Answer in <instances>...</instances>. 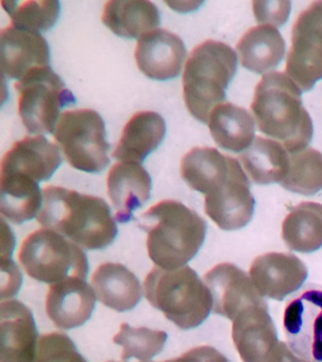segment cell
<instances>
[{
    "label": "cell",
    "mask_w": 322,
    "mask_h": 362,
    "mask_svg": "<svg viewBox=\"0 0 322 362\" xmlns=\"http://www.w3.org/2000/svg\"><path fill=\"white\" fill-rule=\"evenodd\" d=\"M291 38L284 73L308 92L322 79V1L313 2L299 14Z\"/></svg>",
    "instance_id": "10"
},
{
    "label": "cell",
    "mask_w": 322,
    "mask_h": 362,
    "mask_svg": "<svg viewBox=\"0 0 322 362\" xmlns=\"http://www.w3.org/2000/svg\"><path fill=\"white\" fill-rule=\"evenodd\" d=\"M134 57L144 75L155 81H168L180 75L186 48L176 34L155 30L140 37Z\"/></svg>",
    "instance_id": "15"
},
{
    "label": "cell",
    "mask_w": 322,
    "mask_h": 362,
    "mask_svg": "<svg viewBox=\"0 0 322 362\" xmlns=\"http://www.w3.org/2000/svg\"><path fill=\"white\" fill-rule=\"evenodd\" d=\"M107 189L117 211L115 219L127 223L151 198V178L140 163L120 161L110 169Z\"/></svg>",
    "instance_id": "19"
},
{
    "label": "cell",
    "mask_w": 322,
    "mask_h": 362,
    "mask_svg": "<svg viewBox=\"0 0 322 362\" xmlns=\"http://www.w3.org/2000/svg\"><path fill=\"white\" fill-rule=\"evenodd\" d=\"M282 188L295 194L314 195L322 189V154L307 148L289 156V164Z\"/></svg>",
    "instance_id": "30"
},
{
    "label": "cell",
    "mask_w": 322,
    "mask_h": 362,
    "mask_svg": "<svg viewBox=\"0 0 322 362\" xmlns=\"http://www.w3.org/2000/svg\"><path fill=\"white\" fill-rule=\"evenodd\" d=\"M103 24L117 36L138 38L160 24V13L149 1L112 0L104 6Z\"/></svg>",
    "instance_id": "27"
},
{
    "label": "cell",
    "mask_w": 322,
    "mask_h": 362,
    "mask_svg": "<svg viewBox=\"0 0 322 362\" xmlns=\"http://www.w3.org/2000/svg\"><path fill=\"white\" fill-rule=\"evenodd\" d=\"M0 362H33L38 330L32 310L18 300L1 302Z\"/></svg>",
    "instance_id": "17"
},
{
    "label": "cell",
    "mask_w": 322,
    "mask_h": 362,
    "mask_svg": "<svg viewBox=\"0 0 322 362\" xmlns=\"http://www.w3.org/2000/svg\"><path fill=\"white\" fill-rule=\"evenodd\" d=\"M109 362H115V361H109Z\"/></svg>",
    "instance_id": "38"
},
{
    "label": "cell",
    "mask_w": 322,
    "mask_h": 362,
    "mask_svg": "<svg viewBox=\"0 0 322 362\" xmlns=\"http://www.w3.org/2000/svg\"><path fill=\"white\" fill-rule=\"evenodd\" d=\"M1 70L8 78H23L36 68L50 66L49 44L39 33L11 25L0 33Z\"/></svg>",
    "instance_id": "16"
},
{
    "label": "cell",
    "mask_w": 322,
    "mask_h": 362,
    "mask_svg": "<svg viewBox=\"0 0 322 362\" xmlns=\"http://www.w3.org/2000/svg\"><path fill=\"white\" fill-rule=\"evenodd\" d=\"M282 238L291 250L312 253L322 246V204L302 202L282 223Z\"/></svg>",
    "instance_id": "29"
},
{
    "label": "cell",
    "mask_w": 322,
    "mask_h": 362,
    "mask_svg": "<svg viewBox=\"0 0 322 362\" xmlns=\"http://www.w3.org/2000/svg\"><path fill=\"white\" fill-rule=\"evenodd\" d=\"M2 7L9 14L12 25L22 30L47 31L54 27L60 16V2L56 0L43 1H2Z\"/></svg>",
    "instance_id": "31"
},
{
    "label": "cell",
    "mask_w": 322,
    "mask_h": 362,
    "mask_svg": "<svg viewBox=\"0 0 322 362\" xmlns=\"http://www.w3.org/2000/svg\"><path fill=\"white\" fill-rule=\"evenodd\" d=\"M168 334L165 331L151 329L148 327H132L129 325H120V332L113 339L115 344L123 348L122 359L131 358L146 362L154 358L163 349Z\"/></svg>",
    "instance_id": "32"
},
{
    "label": "cell",
    "mask_w": 322,
    "mask_h": 362,
    "mask_svg": "<svg viewBox=\"0 0 322 362\" xmlns=\"http://www.w3.org/2000/svg\"><path fill=\"white\" fill-rule=\"evenodd\" d=\"M239 160L251 180L259 185L281 182L289 164L287 149L279 141L263 137L254 139Z\"/></svg>",
    "instance_id": "28"
},
{
    "label": "cell",
    "mask_w": 322,
    "mask_h": 362,
    "mask_svg": "<svg viewBox=\"0 0 322 362\" xmlns=\"http://www.w3.org/2000/svg\"><path fill=\"white\" fill-rule=\"evenodd\" d=\"M42 194L38 221L44 228L69 238L86 250H101L114 242L117 223L103 198L58 186L47 187Z\"/></svg>",
    "instance_id": "1"
},
{
    "label": "cell",
    "mask_w": 322,
    "mask_h": 362,
    "mask_svg": "<svg viewBox=\"0 0 322 362\" xmlns=\"http://www.w3.org/2000/svg\"><path fill=\"white\" fill-rule=\"evenodd\" d=\"M242 66L264 74L274 69L284 59L285 42L276 28L259 25L251 28L236 45Z\"/></svg>",
    "instance_id": "24"
},
{
    "label": "cell",
    "mask_w": 322,
    "mask_h": 362,
    "mask_svg": "<svg viewBox=\"0 0 322 362\" xmlns=\"http://www.w3.org/2000/svg\"><path fill=\"white\" fill-rule=\"evenodd\" d=\"M236 160L213 147H195L183 158L180 175L192 189L207 195L228 180Z\"/></svg>",
    "instance_id": "21"
},
{
    "label": "cell",
    "mask_w": 322,
    "mask_h": 362,
    "mask_svg": "<svg viewBox=\"0 0 322 362\" xmlns=\"http://www.w3.org/2000/svg\"><path fill=\"white\" fill-rule=\"evenodd\" d=\"M237 70L233 48L207 40L195 47L186 62L183 78V99L197 121L208 123L212 110L226 99V90Z\"/></svg>",
    "instance_id": "4"
},
{
    "label": "cell",
    "mask_w": 322,
    "mask_h": 362,
    "mask_svg": "<svg viewBox=\"0 0 322 362\" xmlns=\"http://www.w3.org/2000/svg\"><path fill=\"white\" fill-rule=\"evenodd\" d=\"M96 305V296L86 279L69 277L50 285L46 313L56 327L71 329L86 324Z\"/></svg>",
    "instance_id": "18"
},
{
    "label": "cell",
    "mask_w": 322,
    "mask_h": 362,
    "mask_svg": "<svg viewBox=\"0 0 322 362\" xmlns=\"http://www.w3.org/2000/svg\"><path fill=\"white\" fill-rule=\"evenodd\" d=\"M43 204L38 181L15 172L0 175V211L11 223L21 225L33 219Z\"/></svg>",
    "instance_id": "25"
},
{
    "label": "cell",
    "mask_w": 322,
    "mask_h": 362,
    "mask_svg": "<svg viewBox=\"0 0 322 362\" xmlns=\"http://www.w3.org/2000/svg\"><path fill=\"white\" fill-rule=\"evenodd\" d=\"M284 362H307L305 361H302V359L298 358L296 355H294L292 352H291V350L289 348L287 347V350H285V358H284Z\"/></svg>",
    "instance_id": "36"
},
{
    "label": "cell",
    "mask_w": 322,
    "mask_h": 362,
    "mask_svg": "<svg viewBox=\"0 0 322 362\" xmlns=\"http://www.w3.org/2000/svg\"><path fill=\"white\" fill-rule=\"evenodd\" d=\"M163 362H176V361H175V359H171V361H163Z\"/></svg>",
    "instance_id": "37"
},
{
    "label": "cell",
    "mask_w": 322,
    "mask_h": 362,
    "mask_svg": "<svg viewBox=\"0 0 322 362\" xmlns=\"http://www.w3.org/2000/svg\"><path fill=\"white\" fill-rule=\"evenodd\" d=\"M176 362H230L219 351L211 346H199L188 351Z\"/></svg>",
    "instance_id": "35"
},
{
    "label": "cell",
    "mask_w": 322,
    "mask_h": 362,
    "mask_svg": "<svg viewBox=\"0 0 322 362\" xmlns=\"http://www.w3.org/2000/svg\"><path fill=\"white\" fill-rule=\"evenodd\" d=\"M287 347L307 362H322V286L308 284L288 301L284 313Z\"/></svg>",
    "instance_id": "9"
},
{
    "label": "cell",
    "mask_w": 322,
    "mask_h": 362,
    "mask_svg": "<svg viewBox=\"0 0 322 362\" xmlns=\"http://www.w3.org/2000/svg\"><path fill=\"white\" fill-rule=\"evenodd\" d=\"M54 137L73 168L100 173L110 163L105 124L94 110L64 112L59 118Z\"/></svg>",
    "instance_id": "7"
},
{
    "label": "cell",
    "mask_w": 322,
    "mask_h": 362,
    "mask_svg": "<svg viewBox=\"0 0 322 362\" xmlns=\"http://www.w3.org/2000/svg\"><path fill=\"white\" fill-rule=\"evenodd\" d=\"M92 286L98 299L117 313L132 310L143 296L139 279L120 263L98 266L92 276Z\"/></svg>",
    "instance_id": "23"
},
{
    "label": "cell",
    "mask_w": 322,
    "mask_h": 362,
    "mask_svg": "<svg viewBox=\"0 0 322 362\" xmlns=\"http://www.w3.org/2000/svg\"><path fill=\"white\" fill-rule=\"evenodd\" d=\"M253 13L257 22L274 28L282 27L287 21L291 11L289 1H253Z\"/></svg>",
    "instance_id": "34"
},
{
    "label": "cell",
    "mask_w": 322,
    "mask_h": 362,
    "mask_svg": "<svg viewBox=\"0 0 322 362\" xmlns=\"http://www.w3.org/2000/svg\"><path fill=\"white\" fill-rule=\"evenodd\" d=\"M62 163L57 146L44 136H28L16 141L1 161V172H15L33 180H49Z\"/></svg>",
    "instance_id": "20"
},
{
    "label": "cell",
    "mask_w": 322,
    "mask_h": 362,
    "mask_svg": "<svg viewBox=\"0 0 322 362\" xmlns=\"http://www.w3.org/2000/svg\"><path fill=\"white\" fill-rule=\"evenodd\" d=\"M33 362H87L67 334L52 332L39 339Z\"/></svg>",
    "instance_id": "33"
},
{
    "label": "cell",
    "mask_w": 322,
    "mask_h": 362,
    "mask_svg": "<svg viewBox=\"0 0 322 362\" xmlns=\"http://www.w3.org/2000/svg\"><path fill=\"white\" fill-rule=\"evenodd\" d=\"M15 88L22 123L33 134L52 133L60 110L76 103L75 96L50 66L30 71Z\"/></svg>",
    "instance_id": "8"
},
{
    "label": "cell",
    "mask_w": 322,
    "mask_h": 362,
    "mask_svg": "<svg viewBox=\"0 0 322 362\" xmlns=\"http://www.w3.org/2000/svg\"><path fill=\"white\" fill-rule=\"evenodd\" d=\"M166 132L165 120L157 112H138L124 127L112 156L115 160L126 163H142L162 144Z\"/></svg>",
    "instance_id": "22"
},
{
    "label": "cell",
    "mask_w": 322,
    "mask_h": 362,
    "mask_svg": "<svg viewBox=\"0 0 322 362\" xmlns=\"http://www.w3.org/2000/svg\"><path fill=\"white\" fill-rule=\"evenodd\" d=\"M231 337L243 362H284L287 344L279 341L268 305L241 311L234 320Z\"/></svg>",
    "instance_id": "11"
},
{
    "label": "cell",
    "mask_w": 322,
    "mask_h": 362,
    "mask_svg": "<svg viewBox=\"0 0 322 362\" xmlns=\"http://www.w3.org/2000/svg\"><path fill=\"white\" fill-rule=\"evenodd\" d=\"M304 263L290 253L270 252L251 263L250 276L262 296L282 301L298 291L307 277Z\"/></svg>",
    "instance_id": "14"
},
{
    "label": "cell",
    "mask_w": 322,
    "mask_h": 362,
    "mask_svg": "<svg viewBox=\"0 0 322 362\" xmlns=\"http://www.w3.org/2000/svg\"><path fill=\"white\" fill-rule=\"evenodd\" d=\"M144 290L149 304L180 329L199 327L213 310L210 290L189 266L172 270L156 266L146 276Z\"/></svg>",
    "instance_id": "5"
},
{
    "label": "cell",
    "mask_w": 322,
    "mask_h": 362,
    "mask_svg": "<svg viewBox=\"0 0 322 362\" xmlns=\"http://www.w3.org/2000/svg\"><path fill=\"white\" fill-rule=\"evenodd\" d=\"M208 123L212 137L222 149L238 153L253 141L255 123L244 107L231 103L217 105L212 110Z\"/></svg>",
    "instance_id": "26"
},
{
    "label": "cell",
    "mask_w": 322,
    "mask_h": 362,
    "mask_svg": "<svg viewBox=\"0 0 322 362\" xmlns=\"http://www.w3.org/2000/svg\"><path fill=\"white\" fill-rule=\"evenodd\" d=\"M18 259L28 276L49 284L69 277L86 279L89 271L80 246L52 229L30 233L22 243Z\"/></svg>",
    "instance_id": "6"
},
{
    "label": "cell",
    "mask_w": 322,
    "mask_h": 362,
    "mask_svg": "<svg viewBox=\"0 0 322 362\" xmlns=\"http://www.w3.org/2000/svg\"><path fill=\"white\" fill-rule=\"evenodd\" d=\"M255 200L251 183L238 160L228 180L216 191L205 195V214L223 230L243 228L253 216Z\"/></svg>",
    "instance_id": "12"
},
{
    "label": "cell",
    "mask_w": 322,
    "mask_h": 362,
    "mask_svg": "<svg viewBox=\"0 0 322 362\" xmlns=\"http://www.w3.org/2000/svg\"><path fill=\"white\" fill-rule=\"evenodd\" d=\"M203 279L213 298V313L231 321L251 305H267L251 277L233 263H219Z\"/></svg>",
    "instance_id": "13"
},
{
    "label": "cell",
    "mask_w": 322,
    "mask_h": 362,
    "mask_svg": "<svg viewBox=\"0 0 322 362\" xmlns=\"http://www.w3.org/2000/svg\"><path fill=\"white\" fill-rule=\"evenodd\" d=\"M301 92L287 74L268 73L256 85L251 105L260 132L276 139L290 154L304 150L313 138V121Z\"/></svg>",
    "instance_id": "2"
},
{
    "label": "cell",
    "mask_w": 322,
    "mask_h": 362,
    "mask_svg": "<svg viewBox=\"0 0 322 362\" xmlns=\"http://www.w3.org/2000/svg\"><path fill=\"white\" fill-rule=\"evenodd\" d=\"M141 228L146 231V248L152 262L163 269L185 266L205 243L206 222L183 203L163 200L152 206L139 218Z\"/></svg>",
    "instance_id": "3"
}]
</instances>
